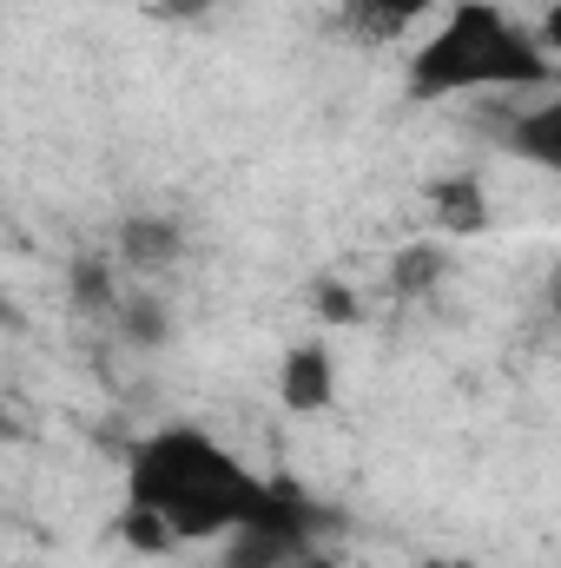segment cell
Wrapping results in <instances>:
<instances>
[{
	"mask_svg": "<svg viewBox=\"0 0 561 568\" xmlns=\"http://www.w3.org/2000/svg\"><path fill=\"white\" fill-rule=\"evenodd\" d=\"M13 429H20V424H13V410L0 404V443H13Z\"/></svg>",
	"mask_w": 561,
	"mask_h": 568,
	"instance_id": "14",
	"label": "cell"
},
{
	"mask_svg": "<svg viewBox=\"0 0 561 568\" xmlns=\"http://www.w3.org/2000/svg\"><path fill=\"white\" fill-rule=\"evenodd\" d=\"M436 7H449V0H357V27H364L370 40H397L404 27L429 20Z\"/></svg>",
	"mask_w": 561,
	"mask_h": 568,
	"instance_id": "9",
	"label": "cell"
},
{
	"mask_svg": "<svg viewBox=\"0 0 561 568\" xmlns=\"http://www.w3.org/2000/svg\"><path fill=\"white\" fill-rule=\"evenodd\" d=\"M422 568H476V562H456V556H436V562H422Z\"/></svg>",
	"mask_w": 561,
	"mask_h": 568,
	"instance_id": "15",
	"label": "cell"
},
{
	"mask_svg": "<svg viewBox=\"0 0 561 568\" xmlns=\"http://www.w3.org/2000/svg\"><path fill=\"white\" fill-rule=\"evenodd\" d=\"M73 304L80 311H113L120 304V284H113V265L106 258H80L73 265Z\"/></svg>",
	"mask_w": 561,
	"mask_h": 568,
	"instance_id": "10",
	"label": "cell"
},
{
	"mask_svg": "<svg viewBox=\"0 0 561 568\" xmlns=\"http://www.w3.org/2000/svg\"><path fill=\"white\" fill-rule=\"evenodd\" d=\"M113 324H120V337L140 344V351H165V344H172V304H165V291H152V284H126V291H120Z\"/></svg>",
	"mask_w": 561,
	"mask_h": 568,
	"instance_id": "6",
	"label": "cell"
},
{
	"mask_svg": "<svg viewBox=\"0 0 561 568\" xmlns=\"http://www.w3.org/2000/svg\"><path fill=\"white\" fill-rule=\"evenodd\" d=\"M159 7H165L172 20H205V13H212L218 0H159Z\"/></svg>",
	"mask_w": 561,
	"mask_h": 568,
	"instance_id": "13",
	"label": "cell"
},
{
	"mask_svg": "<svg viewBox=\"0 0 561 568\" xmlns=\"http://www.w3.org/2000/svg\"><path fill=\"white\" fill-rule=\"evenodd\" d=\"M310 304H317V317H324V324H357V317H364L357 291H350V284H337V278L317 284V297H310Z\"/></svg>",
	"mask_w": 561,
	"mask_h": 568,
	"instance_id": "12",
	"label": "cell"
},
{
	"mask_svg": "<svg viewBox=\"0 0 561 568\" xmlns=\"http://www.w3.org/2000/svg\"><path fill=\"white\" fill-rule=\"evenodd\" d=\"M120 536H126V542H133L140 556H165V549H172V529H165L159 516L133 509V503H126V516H120Z\"/></svg>",
	"mask_w": 561,
	"mask_h": 568,
	"instance_id": "11",
	"label": "cell"
},
{
	"mask_svg": "<svg viewBox=\"0 0 561 568\" xmlns=\"http://www.w3.org/2000/svg\"><path fill=\"white\" fill-rule=\"evenodd\" d=\"M429 212H436V232H449V239L489 232V192H482V179H469V172L436 179V185H429Z\"/></svg>",
	"mask_w": 561,
	"mask_h": 568,
	"instance_id": "5",
	"label": "cell"
},
{
	"mask_svg": "<svg viewBox=\"0 0 561 568\" xmlns=\"http://www.w3.org/2000/svg\"><path fill=\"white\" fill-rule=\"evenodd\" d=\"M13 568H47V562H13Z\"/></svg>",
	"mask_w": 561,
	"mask_h": 568,
	"instance_id": "16",
	"label": "cell"
},
{
	"mask_svg": "<svg viewBox=\"0 0 561 568\" xmlns=\"http://www.w3.org/2000/svg\"><path fill=\"white\" fill-rule=\"evenodd\" d=\"M278 404L290 417H317L337 404V357L330 344H290L278 364Z\"/></svg>",
	"mask_w": 561,
	"mask_h": 568,
	"instance_id": "3",
	"label": "cell"
},
{
	"mask_svg": "<svg viewBox=\"0 0 561 568\" xmlns=\"http://www.w3.org/2000/svg\"><path fill=\"white\" fill-rule=\"evenodd\" d=\"M502 145H509L516 159L542 165V172H561V100H542V106L516 113L509 133H502Z\"/></svg>",
	"mask_w": 561,
	"mask_h": 568,
	"instance_id": "7",
	"label": "cell"
},
{
	"mask_svg": "<svg viewBox=\"0 0 561 568\" xmlns=\"http://www.w3.org/2000/svg\"><path fill=\"white\" fill-rule=\"evenodd\" d=\"M442 278H449V252H442L436 239H417V245H404V252H397V265H390V284H397V297H422V291H436Z\"/></svg>",
	"mask_w": 561,
	"mask_h": 568,
	"instance_id": "8",
	"label": "cell"
},
{
	"mask_svg": "<svg viewBox=\"0 0 561 568\" xmlns=\"http://www.w3.org/2000/svg\"><path fill=\"white\" fill-rule=\"evenodd\" d=\"M265 483L258 469H245L212 429L198 424H165L152 429L140 449H133V476H126V503L159 516L172 529V542H212V536H232L258 516L265 503Z\"/></svg>",
	"mask_w": 561,
	"mask_h": 568,
	"instance_id": "1",
	"label": "cell"
},
{
	"mask_svg": "<svg viewBox=\"0 0 561 568\" xmlns=\"http://www.w3.org/2000/svg\"><path fill=\"white\" fill-rule=\"evenodd\" d=\"M178 258H185L178 219H152V212H145V219H126V225H120V265H126L140 284L165 278Z\"/></svg>",
	"mask_w": 561,
	"mask_h": 568,
	"instance_id": "4",
	"label": "cell"
},
{
	"mask_svg": "<svg viewBox=\"0 0 561 568\" xmlns=\"http://www.w3.org/2000/svg\"><path fill=\"white\" fill-rule=\"evenodd\" d=\"M0 311H7V284H0Z\"/></svg>",
	"mask_w": 561,
	"mask_h": 568,
	"instance_id": "17",
	"label": "cell"
},
{
	"mask_svg": "<svg viewBox=\"0 0 561 568\" xmlns=\"http://www.w3.org/2000/svg\"><path fill=\"white\" fill-rule=\"evenodd\" d=\"M549 80H555L549 40L496 0H449V20L410 60V100L509 93V87H549Z\"/></svg>",
	"mask_w": 561,
	"mask_h": 568,
	"instance_id": "2",
	"label": "cell"
}]
</instances>
